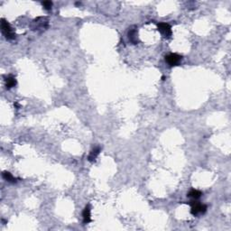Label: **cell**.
<instances>
[{
  "mask_svg": "<svg viewBox=\"0 0 231 231\" xmlns=\"http://www.w3.org/2000/svg\"><path fill=\"white\" fill-rule=\"evenodd\" d=\"M1 30L7 40L10 41V40H14L15 38V34L14 33L11 25L5 19H1Z\"/></svg>",
  "mask_w": 231,
  "mask_h": 231,
  "instance_id": "1",
  "label": "cell"
},
{
  "mask_svg": "<svg viewBox=\"0 0 231 231\" xmlns=\"http://www.w3.org/2000/svg\"><path fill=\"white\" fill-rule=\"evenodd\" d=\"M190 204L191 205L190 213L194 216L198 214H203L207 211V206L204 204L199 203L198 201H190Z\"/></svg>",
  "mask_w": 231,
  "mask_h": 231,
  "instance_id": "2",
  "label": "cell"
},
{
  "mask_svg": "<svg viewBox=\"0 0 231 231\" xmlns=\"http://www.w3.org/2000/svg\"><path fill=\"white\" fill-rule=\"evenodd\" d=\"M182 59H183L182 55H179L177 54H170L165 56V61L170 66H176L177 64H179V62L182 61Z\"/></svg>",
  "mask_w": 231,
  "mask_h": 231,
  "instance_id": "3",
  "label": "cell"
},
{
  "mask_svg": "<svg viewBox=\"0 0 231 231\" xmlns=\"http://www.w3.org/2000/svg\"><path fill=\"white\" fill-rule=\"evenodd\" d=\"M157 27H158V31L163 34L164 37H167L169 38L170 36H172V28L171 26L166 24V23H160L157 25Z\"/></svg>",
  "mask_w": 231,
  "mask_h": 231,
  "instance_id": "4",
  "label": "cell"
},
{
  "mask_svg": "<svg viewBox=\"0 0 231 231\" xmlns=\"http://www.w3.org/2000/svg\"><path fill=\"white\" fill-rule=\"evenodd\" d=\"M82 216H83V222L85 224H88L91 221V215H90V208L89 206H86L84 211L82 212Z\"/></svg>",
  "mask_w": 231,
  "mask_h": 231,
  "instance_id": "5",
  "label": "cell"
},
{
  "mask_svg": "<svg viewBox=\"0 0 231 231\" xmlns=\"http://www.w3.org/2000/svg\"><path fill=\"white\" fill-rule=\"evenodd\" d=\"M128 38L129 40L134 44H136L138 42V38H137V30L136 28H131L128 32Z\"/></svg>",
  "mask_w": 231,
  "mask_h": 231,
  "instance_id": "6",
  "label": "cell"
},
{
  "mask_svg": "<svg viewBox=\"0 0 231 231\" xmlns=\"http://www.w3.org/2000/svg\"><path fill=\"white\" fill-rule=\"evenodd\" d=\"M15 85H16V80H15V78H14V76H12V75L8 76L7 79H6V87H7V89L12 88Z\"/></svg>",
  "mask_w": 231,
  "mask_h": 231,
  "instance_id": "7",
  "label": "cell"
},
{
  "mask_svg": "<svg viewBox=\"0 0 231 231\" xmlns=\"http://www.w3.org/2000/svg\"><path fill=\"white\" fill-rule=\"evenodd\" d=\"M99 152H100V148H99V146H97V147H95L94 149L91 150V152H90V154H89V155H88V161H89V162H94L95 159L97 158V156L99 155Z\"/></svg>",
  "mask_w": 231,
  "mask_h": 231,
  "instance_id": "8",
  "label": "cell"
},
{
  "mask_svg": "<svg viewBox=\"0 0 231 231\" xmlns=\"http://www.w3.org/2000/svg\"><path fill=\"white\" fill-rule=\"evenodd\" d=\"M201 195H202V192L198 190H190V191H189V193L187 194V196H188V197L191 198V199H193V200H197V199H199V198H200Z\"/></svg>",
  "mask_w": 231,
  "mask_h": 231,
  "instance_id": "9",
  "label": "cell"
},
{
  "mask_svg": "<svg viewBox=\"0 0 231 231\" xmlns=\"http://www.w3.org/2000/svg\"><path fill=\"white\" fill-rule=\"evenodd\" d=\"M2 176H3V178L6 180V181H7V182H9V183H15L16 182V179L14 178L9 172H4L3 173H2Z\"/></svg>",
  "mask_w": 231,
  "mask_h": 231,
  "instance_id": "10",
  "label": "cell"
},
{
  "mask_svg": "<svg viewBox=\"0 0 231 231\" xmlns=\"http://www.w3.org/2000/svg\"><path fill=\"white\" fill-rule=\"evenodd\" d=\"M42 7H43V8L45 10H50L52 8V7H53V3L51 1H43L42 3Z\"/></svg>",
  "mask_w": 231,
  "mask_h": 231,
  "instance_id": "11",
  "label": "cell"
}]
</instances>
